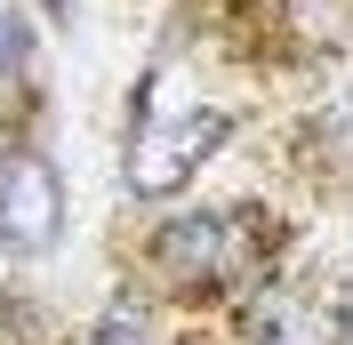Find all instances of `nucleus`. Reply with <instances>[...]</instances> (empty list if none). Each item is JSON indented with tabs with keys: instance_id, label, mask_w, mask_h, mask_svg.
Returning <instances> with one entry per match:
<instances>
[{
	"instance_id": "obj_1",
	"label": "nucleus",
	"mask_w": 353,
	"mask_h": 345,
	"mask_svg": "<svg viewBox=\"0 0 353 345\" xmlns=\"http://www.w3.org/2000/svg\"><path fill=\"white\" fill-rule=\"evenodd\" d=\"M153 257L185 289H233V281H249L265 265V225L249 209H193L176 225H161Z\"/></svg>"
},
{
	"instance_id": "obj_2",
	"label": "nucleus",
	"mask_w": 353,
	"mask_h": 345,
	"mask_svg": "<svg viewBox=\"0 0 353 345\" xmlns=\"http://www.w3.org/2000/svg\"><path fill=\"white\" fill-rule=\"evenodd\" d=\"M225 129H233V121L209 112V105H193V112H145L137 137H129V193H145V201L185 193L193 169L225 145Z\"/></svg>"
},
{
	"instance_id": "obj_3",
	"label": "nucleus",
	"mask_w": 353,
	"mask_h": 345,
	"mask_svg": "<svg viewBox=\"0 0 353 345\" xmlns=\"http://www.w3.org/2000/svg\"><path fill=\"white\" fill-rule=\"evenodd\" d=\"M57 233H65V185L48 169V152L8 145L0 152V249L32 257V249H48Z\"/></svg>"
},
{
	"instance_id": "obj_4",
	"label": "nucleus",
	"mask_w": 353,
	"mask_h": 345,
	"mask_svg": "<svg viewBox=\"0 0 353 345\" xmlns=\"http://www.w3.org/2000/svg\"><path fill=\"white\" fill-rule=\"evenodd\" d=\"M241 345H345V313L321 289L273 281L241 305Z\"/></svg>"
},
{
	"instance_id": "obj_5",
	"label": "nucleus",
	"mask_w": 353,
	"mask_h": 345,
	"mask_svg": "<svg viewBox=\"0 0 353 345\" xmlns=\"http://www.w3.org/2000/svg\"><path fill=\"white\" fill-rule=\"evenodd\" d=\"M88 345H153V322H145V305H105L97 313V329H88Z\"/></svg>"
},
{
	"instance_id": "obj_6",
	"label": "nucleus",
	"mask_w": 353,
	"mask_h": 345,
	"mask_svg": "<svg viewBox=\"0 0 353 345\" xmlns=\"http://www.w3.org/2000/svg\"><path fill=\"white\" fill-rule=\"evenodd\" d=\"M24 57H32V32H24V17H8V8H0V88L24 72Z\"/></svg>"
}]
</instances>
